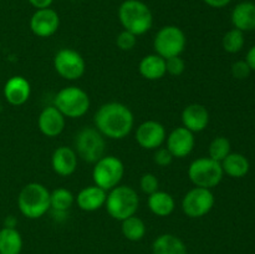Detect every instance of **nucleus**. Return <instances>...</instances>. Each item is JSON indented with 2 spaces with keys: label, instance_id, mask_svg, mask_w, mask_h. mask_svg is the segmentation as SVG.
<instances>
[{
  "label": "nucleus",
  "instance_id": "nucleus-1",
  "mask_svg": "<svg viewBox=\"0 0 255 254\" xmlns=\"http://www.w3.org/2000/svg\"><path fill=\"white\" fill-rule=\"evenodd\" d=\"M94 122L96 129L104 137L124 139L133 128L134 117L126 105L121 102H107L97 110Z\"/></svg>",
  "mask_w": 255,
  "mask_h": 254
},
{
  "label": "nucleus",
  "instance_id": "nucleus-2",
  "mask_svg": "<svg viewBox=\"0 0 255 254\" xmlns=\"http://www.w3.org/2000/svg\"><path fill=\"white\" fill-rule=\"evenodd\" d=\"M119 20L124 30L139 36L151 30L153 14L141 0H125L119 7Z\"/></svg>",
  "mask_w": 255,
  "mask_h": 254
},
{
  "label": "nucleus",
  "instance_id": "nucleus-3",
  "mask_svg": "<svg viewBox=\"0 0 255 254\" xmlns=\"http://www.w3.org/2000/svg\"><path fill=\"white\" fill-rule=\"evenodd\" d=\"M20 213L29 219H39L50 211V191L41 183L31 182L17 196Z\"/></svg>",
  "mask_w": 255,
  "mask_h": 254
},
{
  "label": "nucleus",
  "instance_id": "nucleus-4",
  "mask_svg": "<svg viewBox=\"0 0 255 254\" xmlns=\"http://www.w3.org/2000/svg\"><path fill=\"white\" fill-rule=\"evenodd\" d=\"M138 207L139 197L131 186L119 184L107 193L105 208L109 216L116 221L122 222L128 217L134 216Z\"/></svg>",
  "mask_w": 255,
  "mask_h": 254
},
{
  "label": "nucleus",
  "instance_id": "nucleus-5",
  "mask_svg": "<svg viewBox=\"0 0 255 254\" xmlns=\"http://www.w3.org/2000/svg\"><path fill=\"white\" fill-rule=\"evenodd\" d=\"M90 97L85 90L77 86H66L54 99V106L67 119H80L90 109Z\"/></svg>",
  "mask_w": 255,
  "mask_h": 254
},
{
  "label": "nucleus",
  "instance_id": "nucleus-6",
  "mask_svg": "<svg viewBox=\"0 0 255 254\" xmlns=\"http://www.w3.org/2000/svg\"><path fill=\"white\" fill-rule=\"evenodd\" d=\"M92 179L94 183L106 192L117 187L125 174V164L119 157L112 154H105L94 163Z\"/></svg>",
  "mask_w": 255,
  "mask_h": 254
},
{
  "label": "nucleus",
  "instance_id": "nucleus-7",
  "mask_svg": "<svg viewBox=\"0 0 255 254\" xmlns=\"http://www.w3.org/2000/svg\"><path fill=\"white\" fill-rule=\"evenodd\" d=\"M224 176L221 162L209 157H199L188 167V177L196 187L212 189L218 186Z\"/></svg>",
  "mask_w": 255,
  "mask_h": 254
},
{
  "label": "nucleus",
  "instance_id": "nucleus-8",
  "mask_svg": "<svg viewBox=\"0 0 255 254\" xmlns=\"http://www.w3.org/2000/svg\"><path fill=\"white\" fill-rule=\"evenodd\" d=\"M187 37L183 30L176 25H166L157 31L153 40V47L157 55L164 60L181 56L186 50Z\"/></svg>",
  "mask_w": 255,
  "mask_h": 254
},
{
  "label": "nucleus",
  "instance_id": "nucleus-9",
  "mask_svg": "<svg viewBox=\"0 0 255 254\" xmlns=\"http://www.w3.org/2000/svg\"><path fill=\"white\" fill-rule=\"evenodd\" d=\"M106 142L96 127H84L75 137V152L77 157L89 163H96L105 156Z\"/></svg>",
  "mask_w": 255,
  "mask_h": 254
},
{
  "label": "nucleus",
  "instance_id": "nucleus-10",
  "mask_svg": "<svg viewBox=\"0 0 255 254\" xmlns=\"http://www.w3.org/2000/svg\"><path fill=\"white\" fill-rule=\"evenodd\" d=\"M216 198L212 189L194 187L184 194L182 211L189 218H202L213 209Z\"/></svg>",
  "mask_w": 255,
  "mask_h": 254
},
{
  "label": "nucleus",
  "instance_id": "nucleus-11",
  "mask_svg": "<svg viewBox=\"0 0 255 254\" xmlns=\"http://www.w3.org/2000/svg\"><path fill=\"white\" fill-rule=\"evenodd\" d=\"M55 71L65 80L75 81L84 76L86 62L82 55L74 49H61L54 57Z\"/></svg>",
  "mask_w": 255,
  "mask_h": 254
},
{
  "label": "nucleus",
  "instance_id": "nucleus-12",
  "mask_svg": "<svg viewBox=\"0 0 255 254\" xmlns=\"http://www.w3.org/2000/svg\"><path fill=\"white\" fill-rule=\"evenodd\" d=\"M167 133L163 125L154 120L144 121L137 127L136 141L142 148L157 149L166 142Z\"/></svg>",
  "mask_w": 255,
  "mask_h": 254
},
{
  "label": "nucleus",
  "instance_id": "nucleus-13",
  "mask_svg": "<svg viewBox=\"0 0 255 254\" xmlns=\"http://www.w3.org/2000/svg\"><path fill=\"white\" fill-rule=\"evenodd\" d=\"M60 27V16L52 7L39 9L30 17V29L32 34L41 39L52 36Z\"/></svg>",
  "mask_w": 255,
  "mask_h": 254
},
{
  "label": "nucleus",
  "instance_id": "nucleus-14",
  "mask_svg": "<svg viewBox=\"0 0 255 254\" xmlns=\"http://www.w3.org/2000/svg\"><path fill=\"white\" fill-rule=\"evenodd\" d=\"M167 148L171 152L174 158H184L189 156L196 146V137L193 132L187 129L186 127H176L169 132L166 138Z\"/></svg>",
  "mask_w": 255,
  "mask_h": 254
},
{
  "label": "nucleus",
  "instance_id": "nucleus-15",
  "mask_svg": "<svg viewBox=\"0 0 255 254\" xmlns=\"http://www.w3.org/2000/svg\"><path fill=\"white\" fill-rule=\"evenodd\" d=\"M66 117L52 105L46 106L37 117V127L46 137H56L64 131Z\"/></svg>",
  "mask_w": 255,
  "mask_h": 254
},
{
  "label": "nucleus",
  "instance_id": "nucleus-16",
  "mask_svg": "<svg viewBox=\"0 0 255 254\" xmlns=\"http://www.w3.org/2000/svg\"><path fill=\"white\" fill-rule=\"evenodd\" d=\"M79 157L74 148L67 146H60L51 156V167L56 174L61 177H69L75 173L77 168Z\"/></svg>",
  "mask_w": 255,
  "mask_h": 254
},
{
  "label": "nucleus",
  "instance_id": "nucleus-17",
  "mask_svg": "<svg viewBox=\"0 0 255 254\" xmlns=\"http://www.w3.org/2000/svg\"><path fill=\"white\" fill-rule=\"evenodd\" d=\"M209 124V112L201 104H191L182 111V126L193 133L204 131Z\"/></svg>",
  "mask_w": 255,
  "mask_h": 254
},
{
  "label": "nucleus",
  "instance_id": "nucleus-18",
  "mask_svg": "<svg viewBox=\"0 0 255 254\" xmlns=\"http://www.w3.org/2000/svg\"><path fill=\"white\" fill-rule=\"evenodd\" d=\"M31 95L30 82L24 76H12L5 82L4 97L12 106H21L29 100Z\"/></svg>",
  "mask_w": 255,
  "mask_h": 254
},
{
  "label": "nucleus",
  "instance_id": "nucleus-19",
  "mask_svg": "<svg viewBox=\"0 0 255 254\" xmlns=\"http://www.w3.org/2000/svg\"><path fill=\"white\" fill-rule=\"evenodd\" d=\"M107 198V192L100 188L96 184L87 186L79 192L75 198L77 207L84 212H95L105 207Z\"/></svg>",
  "mask_w": 255,
  "mask_h": 254
},
{
  "label": "nucleus",
  "instance_id": "nucleus-20",
  "mask_svg": "<svg viewBox=\"0 0 255 254\" xmlns=\"http://www.w3.org/2000/svg\"><path fill=\"white\" fill-rule=\"evenodd\" d=\"M232 24L241 31L255 30V2L242 1L233 7L231 14Z\"/></svg>",
  "mask_w": 255,
  "mask_h": 254
},
{
  "label": "nucleus",
  "instance_id": "nucleus-21",
  "mask_svg": "<svg viewBox=\"0 0 255 254\" xmlns=\"http://www.w3.org/2000/svg\"><path fill=\"white\" fill-rule=\"evenodd\" d=\"M138 71L143 79L149 80V81H156V80L162 79L167 74L166 60L157 55L156 52L146 55L139 61Z\"/></svg>",
  "mask_w": 255,
  "mask_h": 254
},
{
  "label": "nucleus",
  "instance_id": "nucleus-22",
  "mask_svg": "<svg viewBox=\"0 0 255 254\" xmlns=\"http://www.w3.org/2000/svg\"><path fill=\"white\" fill-rule=\"evenodd\" d=\"M147 206L154 216L168 217L173 213L174 208H176V201L168 192L158 189L154 193L149 194L147 198Z\"/></svg>",
  "mask_w": 255,
  "mask_h": 254
},
{
  "label": "nucleus",
  "instance_id": "nucleus-23",
  "mask_svg": "<svg viewBox=\"0 0 255 254\" xmlns=\"http://www.w3.org/2000/svg\"><path fill=\"white\" fill-rule=\"evenodd\" d=\"M152 254H187V247L174 234H161L152 244Z\"/></svg>",
  "mask_w": 255,
  "mask_h": 254
},
{
  "label": "nucleus",
  "instance_id": "nucleus-24",
  "mask_svg": "<svg viewBox=\"0 0 255 254\" xmlns=\"http://www.w3.org/2000/svg\"><path fill=\"white\" fill-rule=\"evenodd\" d=\"M224 174H228L232 178H242L247 176L251 169L249 159L244 154L231 152L223 161L221 162Z\"/></svg>",
  "mask_w": 255,
  "mask_h": 254
},
{
  "label": "nucleus",
  "instance_id": "nucleus-25",
  "mask_svg": "<svg viewBox=\"0 0 255 254\" xmlns=\"http://www.w3.org/2000/svg\"><path fill=\"white\" fill-rule=\"evenodd\" d=\"M22 251V237L16 228L0 229V254H20Z\"/></svg>",
  "mask_w": 255,
  "mask_h": 254
},
{
  "label": "nucleus",
  "instance_id": "nucleus-26",
  "mask_svg": "<svg viewBox=\"0 0 255 254\" xmlns=\"http://www.w3.org/2000/svg\"><path fill=\"white\" fill-rule=\"evenodd\" d=\"M146 224L136 214L121 222V232L127 241L139 242L146 236Z\"/></svg>",
  "mask_w": 255,
  "mask_h": 254
},
{
  "label": "nucleus",
  "instance_id": "nucleus-27",
  "mask_svg": "<svg viewBox=\"0 0 255 254\" xmlns=\"http://www.w3.org/2000/svg\"><path fill=\"white\" fill-rule=\"evenodd\" d=\"M75 202V196L67 188L60 187L50 192V209L67 212Z\"/></svg>",
  "mask_w": 255,
  "mask_h": 254
},
{
  "label": "nucleus",
  "instance_id": "nucleus-28",
  "mask_svg": "<svg viewBox=\"0 0 255 254\" xmlns=\"http://www.w3.org/2000/svg\"><path fill=\"white\" fill-rule=\"evenodd\" d=\"M231 141L224 136H218L212 139L208 147V157L217 162H222L231 153Z\"/></svg>",
  "mask_w": 255,
  "mask_h": 254
},
{
  "label": "nucleus",
  "instance_id": "nucleus-29",
  "mask_svg": "<svg viewBox=\"0 0 255 254\" xmlns=\"http://www.w3.org/2000/svg\"><path fill=\"white\" fill-rule=\"evenodd\" d=\"M244 32L241 30L233 29L228 30V31L224 34L223 40H222V45H223V49L226 50L229 54H237V52L241 51L244 47Z\"/></svg>",
  "mask_w": 255,
  "mask_h": 254
},
{
  "label": "nucleus",
  "instance_id": "nucleus-30",
  "mask_svg": "<svg viewBox=\"0 0 255 254\" xmlns=\"http://www.w3.org/2000/svg\"><path fill=\"white\" fill-rule=\"evenodd\" d=\"M139 188L143 192L144 194H152L159 189V181L153 173H147L142 174L141 179H139Z\"/></svg>",
  "mask_w": 255,
  "mask_h": 254
},
{
  "label": "nucleus",
  "instance_id": "nucleus-31",
  "mask_svg": "<svg viewBox=\"0 0 255 254\" xmlns=\"http://www.w3.org/2000/svg\"><path fill=\"white\" fill-rule=\"evenodd\" d=\"M137 44V36L127 30H122L116 37V45L122 51H131Z\"/></svg>",
  "mask_w": 255,
  "mask_h": 254
},
{
  "label": "nucleus",
  "instance_id": "nucleus-32",
  "mask_svg": "<svg viewBox=\"0 0 255 254\" xmlns=\"http://www.w3.org/2000/svg\"><path fill=\"white\" fill-rule=\"evenodd\" d=\"M166 70L172 76H181L186 70V62L181 56L169 57L166 60Z\"/></svg>",
  "mask_w": 255,
  "mask_h": 254
},
{
  "label": "nucleus",
  "instance_id": "nucleus-33",
  "mask_svg": "<svg viewBox=\"0 0 255 254\" xmlns=\"http://www.w3.org/2000/svg\"><path fill=\"white\" fill-rule=\"evenodd\" d=\"M174 157L172 156L171 152L168 151L167 147H158L157 149H154V156L153 161L157 166L159 167H167L173 162Z\"/></svg>",
  "mask_w": 255,
  "mask_h": 254
},
{
  "label": "nucleus",
  "instance_id": "nucleus-34",
  "mask_svg": "<svg viewBox=\"0 0 255 254\" xmlns=\"http://www.w3.org/2000/svg\"><path fill=\"white\" fill-rule=\"evenodd\" d=\"M231 71L233 77H236V79L238 80H244L247 79V77H249L252 69L246 60H239V61H236L232 65Z\"/></svg>",
  "mask_w": 255,
  "mask_h": 254
},
{
  "label": "nucleus",
  "instance_id": "nucleus-35",
  "mask_svg": "<svg viewBox=\"0 0 255 254\" xmlns=\"http://www.w3.org/2000/svg\"><path fill=\"white\" fill-rule=\"evenodd\" d=\"M203 2L208 6L214 7V9H222V7L228 6L232 0H203Z\"/></svg>",
  "mask_w": 255,
  "mask_h": 254
},
{
  "label": "nucleus",
  "instance_id": "nucleus-36",
  "mask_svg": "<svg viewBox=\"0 0 255 254\" xmlns=\"http://www.w3.org/2000/svg\"><path fill=\"white\" fill-rule=\"evenodd\" d=\"M30 2L31 6H34L35 9H46V7H51L54 0H27Z\"/></svg>",
  "mask_w": 255,
  "mask_h": 254
},
{
  "label": "nucleus",
  "instance_id": "nucleus-37",
  "mask_svg": "<svg viewBox=\"0 0 255 254\" xmlns=\"http://www.w3.org/2000/svg\"><path fill=\"white\" fill-rule=\"evenodd\" d=\"M246 61L248 62V65L251 66L252 71H255V45L249 49V51L247 52Z\"/></svg>",
  "mask_w": 255,
  "mask_h": 254
},
{
  "label": "nucleus",
  "instance_id": "nucleus-38",
  "mask_svg": "<svg viewBox=\"0 0 255 254\" xmlns=\"http://www.w3.org/2000/svg\"><path fill=\"white\" fill-rule=\"evenodd\" d=\"M16 223L17 221L14 216H7L6 218H5L4 227H7V228H15V227H16Z\"/></svg>",
  "mask_w": 255,
  "mask_h": 254
}]
</instances>
